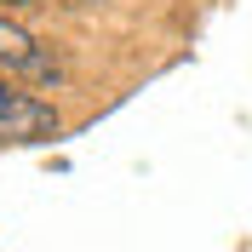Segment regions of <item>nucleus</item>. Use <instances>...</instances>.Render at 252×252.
Returning <instances> with one entry per match:
<instances>
[{
    "label": "nucleus",
    "instance_id": "1",
    "mask_svg": "<svg viewBox=\"0 0 252 252\" xmlns=\"http://www.w3.org/2000/svg\"><path fill=\"white\" fill-rule=\"evenodd\" d=\"M0 75L29 80V86H58V80H63V63L52 58V46H40L17 17L0 12Z\"/></svg>",
    "mask_w": 252,
    "mask_h": 252
},
{
    "label": "nucleus",
    "instance_id": "2",
    "mask_svg": "<svg viewBox=\"0 0 252 252\" xmlns=\"http://www.w3.org/2000/svg\"><path fill=\"white\" fill-rule=\"evenodd\" d=\"M52 132H58V109L0 80V143H40Z\"/></svg>",
    "mask_w": 252,
    "mask_h": 252
},
{
    "label": "nucleus",
    "instance_id": "3",
    "mask_svg": "<svg viewBox=\"0 0 252 252\" xmlns=\"http://www.w3.org/2000/svg\"><path fill=\"white\" fill-rule=\"evenodd\" d=\"M0 6H12V12H40V6H52V0H0Z\"/></svg>",
    "mask_w": 252,
    "mask_h": 252
},
{
    "label": "nucleus",
    "instance_id": "4",
    "mask_svg": "<svg viewBox=\"0 0 252 252\" xmlns=\"http://www.w3.org/2000/svg\"><path fill=\"white\" fill-rule=\"evenodd\" d=\"M58 6H75V12H92V6H103V0H58Z\"/></svg>",
    "mask_w": 252,
    "mask_h": 252
}]
</instances>
